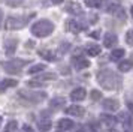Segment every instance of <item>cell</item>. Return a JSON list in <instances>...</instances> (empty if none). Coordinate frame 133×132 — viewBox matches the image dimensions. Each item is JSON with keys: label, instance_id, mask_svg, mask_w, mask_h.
<instances>
[{"label": "cell", "instance_id": "obj_1", "mask_svg": "<svg viewBox=\"0 0 133 132\" xmlns=\"http://www.w3.org/2000/svg\"><path fill=\"white\" fill-rule=\"evenodd\" d=\"M97 80H99V83L102 84L105 89L108 90H115L120 87L121 84V78L115 74V72L109 71V69H103L97 74Z\"/></svg>", "mask_w": 133, "mask_h": 132}, {"label": "cell", "instance_id": "obj_2", "mask_svg": "<svg viewBox=\"0 0 133 132\" xmlns=\"http://www.w3.org/2000/svg\"><path fill=\"white\" fill-rule=\"evenodd\" d=\"M54 32V24L49 20H41L31 26V33L37 38H46Z\"/></svg>", "mask_w": 133, "mask_h": 132}, {"label": "cell", "instance_id": "obj_3", "mask_svg": "<svg viewBox=\"0 0 133 132\" xmlns=\"http://www.w3.org/2000/svg\"><path fill=\"white\" fill-rule=\"evenodd\" d=\"M31 17H35V15L31 14V15H24V17H8L6 21H5V29H8V30L23 29L25 24L29 23V20Z\"/></svg>", "mask_w": 133, "mask_h": 132}, {"label": "cell", "instance_id": "obj_4", "mask_svg": "<svg viewBox=\"0 0 133 132\" xmlns=\"http://www.w3.org/2000/svg\"><path fill=\"white\" fill-rule=\"evenodd\" d=\"M27 65L25 60H21V59H14V60H9L6 63H3V68L5 71L9 72V74H18L24 66Z\"/></svg>", "mask_w": 133, "mask_h": 132}, {"label": "cell", "instance_id": "obj_5", "mask_svg": "<svg viewBox=\"0 0 133 132\" xmlns=\"http://www.w3.org/2000/svg\"><path fill=\"white\" fill-rule=\"evenodd\" d=\"M19 96L27 99L29 102H33V104H37V102L43 101L46 98V93L45 92H27V90H19Z\"/></svg>", "mask_w": 133, "mask_h": 132}, {"label": "cell", "instance_id": "obj_6", "mask_svg": "<svg viewBox=\"0 0 133 132\" xmlns=\"http://www.w3.org/2000/svg\"><path fill=\"white\" fill-rule=\"evenodd\" d=\"M55 80V74H41L36 80H31L27 83L29 87H39V86H43V83H46V81H52Z\"/></svg>", "mask_w": 133, "mask_h": 132}, {"label": "cell", "instance_id": "obj_7", "mask_svg": "<svg viewBox=\"0 0 133 132\" xmlns=\"http://www.w3.org/2000/svg\"><path fill=\"white\" fill-rule=\"evenodd\" d=\"M72 65H73V68L76 69V71H81V69H85V68H88L90 66V62L85 59V57H81V56H75L72 59Z\"/></svg>", "mask_w": 133, "mask_h": 132}, {"label": "cell", "instance_id": "obj_8", "mask_svg": "<svg viewBox=\"0 0 133 132\" xmlns=\"http://www.w3.org/2000/svg\"><path fill=\"white\" fill-rule=\"evenodd\" d=\"M66 29H67V32H70V33H75V35H78L79 32L84 29V26L79 23V21H76V20H67V23H66Z\"/></svg>", "mask_w": 133, "mask_h": 132}, {"label": "cell", "instance_id": "obj_9", "mask_svg": "<svg viewBox=\"0 0 133 132\" xmlns=\"http://www.w3.org/2000/svg\"><path fill=\"white\" fill-rule=\"evenodd\" d=\"M106 12H108V14H112V15H118V17H121V18H126V14H124L123 8H121L118 3H109V5L106 6Z\"/></svg>", "mask_w": 133, "mask_h": 132}, {"label": "cell", "instance_id": "obj_10", "mask_svg": "<svg viewBox=\"0 0 133 132\" xmlns=\"http://www.w3.org/2000/svg\"><path fill=\"white\" fill-rule=\"evenodd\" d=\"M85 96H87V92H85V89H82V87H78V89H75L70 93V99L75 102H79V101H84Z\"/></svg>", "mask_w": 133, "mask_h": 132}, {"label": "cell", "instance_id": "obj_11", "mask_svg": "<svg viewBox=\"0 0 133 132\" xmlns=\"http://www.w3.org/2000/svg\"><path fill=\"white\" fill-rule=\"evenodd\" d=\"M117 42H118V38L115 33H106L103 38V45L106 48H112L114 45H117Z\"/></svg>", "mask_w": 133, "mask_h": 132}, {"label": "cell", "instance_id": "obj_12", "mask_svg": "<svg viewBox=\"0 0 133 132\" xmlns=\"http://www.w3.org/2000/svg\"><path fill=\"white\" fill-rule=\"evenodd\" d=\"M64 105H66V99L61 96H55L49 101V107L55 108V110H61V108H64Z\"/></svg>", "mask_w": 133, "mask_h": 132}, {"label": "cell", "instance_id": "obj_13", "mask_svg": "<svg viewBox=\"0 0 133 132\" xmlns=\"http://www.w3.org/2000/svg\"><path fill=\"white\" fill-rule=\"evenodd\" d=\"M103 108L105 110H108V111H117L118 108H120V102L117 101V99H105L103 101Z\"/></svg>", "mask_w": 133, "mask_h": 132}, {"label": "cell", "instance_id": "obj_14", "mask_svg": "<svg viewBox=\"0 0 133 132\" xmlns=\"http://www.w3.org/2000/svg\"><path fill=\"white\" fill-rule=\"evenodd\" d=\"M3 45H5V51H6V54H14L15 53V50H17L18 41H17V39H6Z\"/></svg>", "mask_w": 133, "mask_h": 132}, {"label": "cell", "instance_id": "obj_15", "mask_svg": "<svg viewBox=\"0 0 133 132\" xmlns=\"http://www.w3.org/2000/svg\"><path fill=\"white\" fill-rule=\"evenodd\" d=\"M66 11L69 12V14H73V15H81V14H82L81 6H79L78 3H75V2L66 3Z\"/></svg>", "mask_w": 133, "mask_h": 132}, {"label": "cell", "instance_id": "obj_16", "mask_svg": "<svg viewBox=\"0 0 133 132\" xmlns=\"http://www.w3.org/2000/svg\"><path fill=\"white\" fill-rule=\"evenodd\" d=\"M66 113L70 114V116H76V117H81L84 116V108L79 107V105H70V107L66 108Z\"/></svg>", "mask_w": 133, "mask_h": 132}, {"label": "cell", "instance_id": "obj_17", "mask_svg": "<svg viewBox=\"0 0 133 132\" xmlns=\"http://www.w3.org/2000/svg\"><path fill=\"white\" fill-rule=\"evenodd\" d=\"M73 128V122L69 119H61L58 122V129L60 131H67V129H72Z\"/></svg>", "mask_w": 133, "mask_h": 132}, {"label": "cell", "instance_id": "obj_18", "mask_svg": "<svg viewBox=\"0 0 133 132\" xmlns=\"http://www.w3.org/2000/svg\"><path fill=\"white\" fill-rule=\"evenodd\" d=\"M14 86H17V81H15V80H3V81L0 83V93L6 92L9 87H14Z\"/></svg>", "mask_w": 133, "mask_h": 132}, {"label": "cell", "instance_id": "obj_19", "mask_svg": "<svg viewBox=\"0 0 133 132\" xmlns=\"http://www.w3.org/2000/svg\"><path fill=\"white\" fill-rule=\"evenodd\" d=\"M39 56L42 59L48 60V62H54L55 60V54L52 51H49V50H39Z\"/></svg>", "mask_w": 133, "mask_h": 132}, {"label": "cell", "instance_id": "obj_20", "mask_svg": "<svg viewBox=\"0 0 133 132\" xmlns=\"http://www.w3.org/2000/svg\"><path fill=\"white\" fill-rule=\"evenodd\" d=\"M111 60H114V62H117V60H121L123 57H124V50L123 48H117V50H112V53H111Z\"/></svg>", "mask_w": 133, "mask_h": 132}, {"label": "cell", "instance_id": "obj_21", "mask_svg": "<svg viewBox=\"0 0 133 132\" xmlns=\"http://www.w3.org/2000/svg\"><path fill=\"white\" fill-rule=\"evenodd\" d=\"M85 50H87V53L90 54V56H99L100 54V47L96 45V44H88Z\"/></svg>", "mask_w": 133, "mask_h": 132}, {"label": "cell", "instance_id": "obj_22", "mask_svg": "<svg viewBox=\"0 0 133 132\" xmlns=\"http://www.w3.org/2000/svg\"><path fill=\"white\" fill-rule=\"evenodd\" d=\"M132 68H133V63L130 60H123V62L118 63V69H120L121 72H129Z\"/></svg>", "mask_w": 133, "mask_h": 132}, {"label": "cell", "instance_id": "obj_23", "mask_svg": "<svg viewBox=\"0 0 133 132\" xmlns=\"http://www.w3.org/2000/svg\"><path fill=\"white\" fill-rule=\"evenodd\" d=\"M37 126H39V129H41V131L46 132V131L51 129V122H49L48 119H43V120H41V122L37 123Z\"/></svg>", "mask_w": 133, "mask_h": 132}, {"label": "cell", "instance_id": "obj_24", "mask_svg": "<svg viewBox=\"0 0 133 132\" xmlns=\"http://www.w3.org/2000/svg\"><path fill=\"white\" fill-rule=\"evenodd\" d=\"M46 69V66L42 65V63H39V65H35V66H31L30 69H29V74H31V75H35V74H39V72H42Z\"/></svg>", "mask_w": 133, "mask_h": 132}, {"label": "cell", "instance_id": "obj_25", "mask_svg": "<svg viewBox=\"0 0 133 132\" xmlns=\"http://www.w3.org/2000/svg\"><path fill=\"white\" fill-rule=\"evenodd\" d=\"M17 129H18L17 120H11V122L6 125V128H5V132H17Z\"/></svg>", "mask_w": 133, "mask_h": 132}, {"label": "cell", "instance_id": "obj_26", "mask_svg": "<svg viewBox=\"0 0 133 132\" xmlns=\"http://www.w3.org/2000/svg\"><path fill=\"white\" fill-rule=\"evenodd\" d=\"M100 120H102V122H105L106 125H114L115 122H117V119H115V117L108 116V114H102V116H100Z\"/></svg>", "mask_w": 133, "mask_h": 132}, {"label": "cell", "instance_id": "obj_27", "mask_svg": "<svg viewBox=\"0 0 133 132\" xmlns=\"http://www.w3.org/2000/svg\"><path fill=\"white\" fill-rule=\"evenodd\" d=\"M24 0H3V3H6L8 6H12V8H17V6L23 5Z\"/></svg>", "mask_w": 133, "mask_h": 132}, {"label": "cell", "instance_id": "obj_28", "mask_svg": "<svg viewBox=\"0 0 133 132\" xmlns=\"http://www.w3.org/2000/svg\"><path fill=\"white\" fill-rule=\"evenodd\" d=\"M85 5L88 6V8H99V6L102 5V2L100 0H85Z\"/></svg>", "mask_w": 133, "mask_h": 132}, {"label": "cell", "instance_id": "obj_29", "mask_svg": "<svg viewBox=\"0 0 133 132\" xmlns=\"http://www.w3.org/2000/svg\"><path fill=\"white\" fill-rule=\"evenodd\" d=\"M100 98H102V93L99 90H91V99L93 101H99Z\"/></svg>", "mask_w": 133, "mask_h": 132}, {"label": "cell", "instance_id": "obj_30", "mask_svg": "<svg viewBox=\"0 0 133 132\" xmlns=\"http://www.w3.org/2000/svg\"><path fill=\"white\" fill-rule=\"evenodd\" d=\"M69 47H70V45H69V42H64V44H61L60 48H58V53H60V54L67 53V51H69Z\"/></svg>", "mask_w": 133, "mask_h": 132}, {"label": "cell", "instance_id": "obj_31", "mask_svg": "<svg viewBox=\"0 0 133 132\" xmlns=\"http://www.w3.org/2000/svg\"><path fill=\"white\" fill-rule=\"evenodd\" d=\"M126 41L129 45H133V30H129L126 35Z\"/></svg>", "mask_w": 133, "mask_h": 132}, {"label": "cell", "instance_id": "obj_32", "mask_svg": "<svg viewBox=\"0 0 133 132\" xmlns=\"http://www.w3.org/2000/svg\"><path fill=\"white\" fill-rule=\"evenodd\" d=\"M21 132H33V129H31V126L24 125V126H23V129H21Z\"/></svg>", "mask_w": 133, "mask_h": 132}, {"label": "cell", "instance_id": "obj_33", "mask_svg": "<svg viewBox=\"0 0 133 132\" xmlns=\"http://www.w3.org/2000/svg\"><path fill=\"white\" fill-rule=\"evenodd\" d=\"M127 107L130 108V111H133V101H130V99H129V101H127Z\"/></svg>", "mask_w": 133, "mask_h": 132}, {"label": "cell", "instance_id": "obj_34", "mask_svg": "<svg viewBox=\"0 0 133 132\" xmlns=\"http://www.w3.org/2000/svg\"><path fill=\"white\" fill-rule=\"evenodd\" d=\"M33 45H35V42H33V41H29L27 44H25V47H27V48H31Z\"/></svg>", "mask_w": 133, "mask_h": 132}, {"label": "cell", "instance_id": "obj_35", "mask_svg": "<svg viewBox=\"0 0 133 132\" xmlns=\"http://www.w3.org/2000/svg\"><path fill=\"white\" fill-rule=\"evenodd\" d=\"M51 2H52L54 5H60V3H61V2H63V0H51Z\"/></svg>", "mask_w": 133, "mask_h": 132}, {"label": "cell", "instance_id": "obj_36", "mask_svg": "<svg viewBox=\"0 0 133 132\" xmlns=\"http://www.w3.org/2000/svg\"><path fill=\"white\" fill-rule=\"evenodd\" d=\"M91 36H93V38H99V32H93Z\"/></svg>", "mask_w": 133, "mask_h": 132}, {"label": "cell", "instance_id": "obj_37", "mask_svg": "<svg viewBox=\"0 0 133 132\" xmlns=\"http://www.w3.org/2000/svg\"><path fill=\"white\" fill-rule=\"evenodd\" d=\"M129 125H130V128L133 129V117H130V120H129Z\"/></svg>", "mask_w": 133, "mask_h": 132}, {"label": "cell", "instance_id": "obj_38", "mask_svg": "<svg viewBox=\"0 0 133 132\" xmlns=\"http://www.w3.org/2000/svg\"><path fill=\"white\" fill-rule=\"evenodd\" d=\"M106 132H118L117 129H109V131H106Z\"/></svg>", "mask_w": 133, "mask_h": 132}, {"label": "cell", "instance_id": "obj_39", "mask_svg": "<svg viewBox=\"0 0 133 132\" xmlns=\"http://www.w3.org/2000/svg\"><path fill=\"white\" fill-rule=\"evenodd\" d=\"M78 132H84V129H82V128H79V131Z\"/></svg>", "mask_w": 133, "mask_h": 132}, {"label": "cell", "instance_id": "obj_40", "mask_svg": "<svg viewBox=\"0 0 133 132\" xmlns=\"http://www.w3.org/2000/svg\"><path fill=\"white\" fill-rule=\"evenodd\" d=\"M132 15H133V6H132Z\"/></svg>", "mask_w": 133, "mask_h": 132}, {"label": "cell", "instance_id": "obj_41", "mask_svg": "<svg viewBox=\"0 0 133 132\" xmlns=\"http://www.w3.org/2000/svg\"><path fill=\"white\" fill-rule=\"evenodd\" d=\"M0 125H2V117H0Z\"/></svg>", "mask_w": 133, "mask_h": 132}, {"label": "cell", "instance_id": "obj_42", "mask_svg": "<svg viewBox=\"0 0 133 132\" xmlns=\"http://www.w3.org/2000/svg\"><path fill=\"white\" fill-rule=\"evenodd\" d=\"M0 17H2V15H0Z\"/></svg>", "mask_w": 133, "mask_h": 132}]
</instances>
